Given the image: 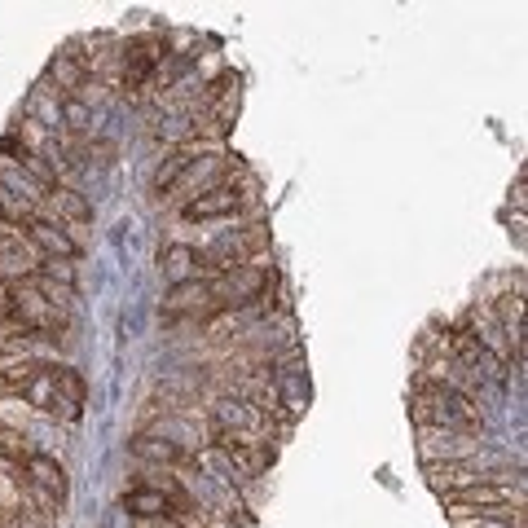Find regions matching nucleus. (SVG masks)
<instances>
[{
  "label": "nucleus",
  "mask_w": 528,
  "mask_h": 528,
  "mask_svg": "<svg viewBox=\"0 0 528 528\" xmlns=\"http://www.w3.org/2000/svg\"><path fill=\"white\" fill-rule=\"evenodd\" d=\"M410 414L418 427H445V432H462V436H476L484 427L480 405L467 392L445 388V383H418Z\"/></svg>",
  "instance_id": "f257e3e1"
},
{
  "label": "nucleus",
  "mask_w": 528,
  "mask_h": 528,
  "mask_svg": "<svg viewBox=\"0 0 528 528\" xmlns=\"http://www.w3.org/2000/svg\"><path fill=\"white\" fill-rule=\"evenodd\" d=\"M264 247H269V229L247 225V229H238V234L216 238L212 247H203V251H198V260L212 264V273H238V269H247Z\"/></svg>",
  "instance_id": "f03ea898"
},
{
  "label": "nucleus",
  "mask_w": 528,
  "mask_h": 528,
  "mask_svg": "<svg viewBox=\"0 0 528 528\" xmlns=\"http://www.w3.org/2000/svg\"><path fill=\"white\" fill-rule=\"evenodd\" d=\"M119 506H124L128 515H137V520H181V515L190 511V502L168 489H128L124 498H119Z\"/></svg>",
  "instance_id": "7ed1b4c3"
},
{
  "label": "nucleus",
  "mask_w": 528,
  "mask_h": 528,
  "mask_svg": "<svg viewBox=\"0 0 528 528\" xmlns=\"http://www.w3.org/2000/svg\"><path fill=\"white\" fill-rule=\"evenodd\" d=\"M22 471H27V489L36 493V502L40 506H58L66 498V471H62V462H53L49 454H31L27 462H22Z\"/></svg>",
  "instance_id": "20e7f679"
},
{
  "label": "nucleus",
  "mask_w": 528,
  "mask_h": 528,
  "mask_svg": "<svg viewBox=\"0 0 528 528\" xmlns=\"http://www.w3.org/2000/svg\"><path fill=\"white\" fill-rule=\"evenodd\" d=\"M163 36H141V40H132L128 44V53H124V88L128 93H141V88L150 84V75L159 71V62H163Z\"/></svg>",
  "instance_id": "39448f33"
},
{
  "label": "nucleus",
  "mask_w": 528,
  "mask_h": 528,
  "mask_svg": "<svg viewBox=\"0 0 528 528\" xmlns=\"http://www.w3.org/2000/svg\"><path fill=\"white\" fill-rule=\"evenodd\" d=\"M480 480H502V471H480L476 458H454V462H432L427 467V484H432L436 493H458L467 489V484H480Z\"/></svg>",
  "instance_id": "423d86ee"
},
{
  "label": "nucleus",
  "mask_w": 528,
  "mask_h": 528,
  "mask_svg": "<svg viewBox=\"0 0 528 528\" xmlns=\"http://www.w3.org/2000/svg\"><path fill=\"white\" fill-rule=\"evenodd\" d=\"M216 427L220 432H234V436H247V440H256V445H269V418H264L256 405H247V401H220L216 405Z\"/></svg>",
  "instance_id": "0eeeda50"
},
{
  "label": "nucleus",
  "mask_w": 528,
  "mask_h": 528,
  "mask_svg": "<svg viewBox=\"0 0 528 528\" xmlns=\"http://www.w3.org/2000/svg\"><path fill=\"white\" fill-rule=\"evenodd\" d=\"M242 212V190L238 185H212V190L194 194L181 207V220H225Z\"/></svg>",
  "instance_id": "6e6552de"
},
{
  "label": "nucleus",
  "mask_w": 528,
  "mask_h": 528,
  "mask_svg": "<svg viewBox=\"0 0 528 528\" xmlns=\"http://www.w3.org/2000/svg\"><path fill=\"white\" fill-rule=\"evenodd\" d=\"M480 440L462 436V432H445V427H423V440H418V458L432 467V462H454V458H471Z\"/></svg>",
  "instance_id": "1a4fd4ad"
},
{
  "label": "nucleus",
  "mask_w": 528,
  "mask_h": 528,
  "mask_svg": "<svg viewBox=\"0 0 528 528\" xmlns=\"http://www.w3.org/2000/svg\"><path fill=\"white\" fill-rule=\"evenodd\" d=\"M22 238H27L36 251H44L49 260H75V256H80V242L66 234L62 225H53V220L31 216L27 225H22Z\"/></svg>",
  "instance_id": "9d476101"
},
{
  "label": "nucleus",
  "mask_w": 528,
  "mask_h": 528,
  "mask_svg": "<svg viewBox=\"0 0 528 528\" xmlns=\"http://www.w3.org/2000/svg\"><path fill=\"white\" fill-rule=\"evenodd\" d=\"M18 392H22V401H27V405H36L40 414H62V418H71V423L80 418V414L71 410V405L62 401V392H58V383H53V370H49V366H40L27 383H22Z\"/></svg>",
  "instance_id": "9b49d317"
},
{
  "label": "nucleus",
  "mask_w": 528,
  "mask_h": 528,
  "mask_svg": "<svg viewBox=\"0 0 528 528\" xmlns=\"http://www.w3.org/2000/svg\"><path fill=\"white\" fill-rule=\"evenodd\" d=\"M203 304H212V282H207V278H198V282H181V286H172V295L163 300V317L198 313Z\"/></svg>",
  "instance_id": "f8f14e48"
},
{
  "label": "nucleus",
  "mask_w": 528,
  "mask_h": 528,
  "mask_svg": "<svg viewBox=\"0 0 528 528\" xmlns=\"http://www.w3.org/2000/svg\"><path fill=\"white\" fill-rule=\"evenodd\" d=\"M159 264H163V273L172 278V286H181V282H198V269H203L198 251H194V247H185V242H176V247L163 251Z\"/></svg>",
  "instance_id": "ddd939ff"
},
{
  "label": "nucleus",
  "mask_w": 528,
  "mask_h": 528,
  "mask_svg": "<svg viewBox=\"0 0 528 528\" xmlns=\"http://www.w3.org/2000/svg\"><path fill=\"white\" fill-rule=\"evenodd\" d=\"M194 159H198V146H190V141H185V146H176V150L168 154V159L159 163V172H154V190H159V194H163V190H172V185L194 168Z\"/></svg>",
  "instance_id": "4468645a"
},
{
  "label": "nucleus",
  "mask_w": 528,
  "mask_h": 528,
  "mask_svg": "<svg viewBox=\"0 0 528 528\" xmlns=\"http://www.w3.org/2000/svg\"><path fill=\"white\" fill-rule=\"evenodd\" d=\"M53 203V212L62 220H71V225H84V220H93V207H88V198L80 190H71V185H53L49 194H44Z\"/></svg>",
  "instance_id": "2eb2a0df"
},
{
  "label": "nucleus",
  "mask_w": 528,
  "mask_h": 528,
  "mask_svg": "<svg viewBox=\"0 0 528 528\" xmlns=\"http://www.w3.org/2000/svg\"><path fill=\"white\" fill-rule=\"evenodd\" d=\"M132 454H137L141 462H168V467L185 462V449L176 445V440H168V436H137V440H132Z\"/></svg>",
  "instance_id": "dca6fc26"
},
{
  "label": "nucleus",
  "mask_w": 528,
  "mask_h": 528,
  "mask_svg": "<svg viewBox=\"0 0 528 528\" xmlns=\"http://www.w3.org/2000/svg\"><path fill=\"white\" fill-rule=\"evenodd\" d=\"M53 370V383H58V392H62V401L71 405L75 414L84 410V396H88V388H84V374L80 370H71V366H49Z\"/></svg>",
  "instance_id": "f3484780"
},
{
  "label": "nucleus",
  "mask_w": 528,
  "mask_h": 528,
  "mask_svg": "<svg viewBox=\"0 0 528 528\" xmlns=\"http://www.w3.org/2000/svg\"><path fill=\"white\" fill-rule=\"evenodd\" d=\"M27 286L40 295L44 304H53V308H62V313H71V300H75V286H62V282H53V278H44V273H31Z\"/></svg>",
  "instance_id": "a211bd4d"
},
{
  "label": "nucleus",
  "mask_w": 528,
  "mask_h": 528,
  "mask_svg": "<svg viewBox=\"0 0 528 528\" xmlns=\"http://www.w3.org/2000/svg\"><path fill=\"white\" fill-rule=\"evenodd\" d=\"M27 454V440H22V427H5L0 423V467H22Z\"/></svg>",
  "instance_id": "6ab92c4d"
},
{
  "label": "nucleus",
  "mask_w": 528,
  "mask_h": 528,
  "mask_svg": "<svg viewBox=\"0 0 528 528\" xmlns=\"http://www.w3.org/2000/svg\"><path fill=\"white\" fill-rule=\"evenodd\" d=\"M53 80H58V88H66V93H80L84 88V66L71 58V53H58V58H53Z\"/></svg>",
  "instance_id": "aec40b11"
},
{
  "label": "nucleus",
  "mask_w": 528,
  "mask_h": 528,
  "mask_svg": "<svg viewBox=\"0 0 528 528\" xmlns=\"http://www.w3.org/2000/svg\"><path fill=\"white\" fill-rule=\"evenodd\" d=\"M22 220H31V203H22L0 185V225H22Z\"/></svg>",
  "instance_id": "412c9836"
},
{
  "label": "nucleus",
  "mask_w": 528,
  "mask_h": 528,
  "mask_svg": "<svg viewBox=\"0 0 528 528\" xmlns=\"http://www.w3.org/2000/svg\"><path fill=\"white\" fill-rule=\"evenodd\" d=\"M454 528H524V520H498V515H458Z\"/></svg>",
  "instance_id": "4be33fe9"
},
{
  "label": "nucleus",
  "mask_w": 528,
  "mask_h": 528,
  "mask_svg": "<svg viewBox=\"0 0 528 528\" xmlns=\"http://www.w3.org/2000/svg\"><path fill=\"white\" fill-rule=\"evenodd\" d=\"M36 273H44V278H53V282H62V286H75V269L66 260H44Z\"/></svg>",
  "instance_id": "5701e85b"
},
{
  "label": "nucleus",
  "mask_w": 528,
  "mask_h": 528,
  "mask_svg": "<svg viewBox=\"0 0 528 528\" xmlns=\"http://www.w3.org/2000/svg\"><path fill=\"white\" fill-rule=\"evenodd\" d=\"M14 317V282H0V326H9Z\"/></svg>",
  "instance_id": "b1692460"
},
{
  "label": "nucleus",
  "mask_w": 528,
  "mask_h": 528,
  "mask_svg": "<svg viewBox=\"0 0 528 528\" xmlns=\"http://www.w3.org/2000/svg\"><path fill=\"white\" fill-rule=\"evenodd\" d=\"M515 203H528V176H520V185H515Z\"/></svg>",
  "instance_id": "393cba45"
}]
</instances>
